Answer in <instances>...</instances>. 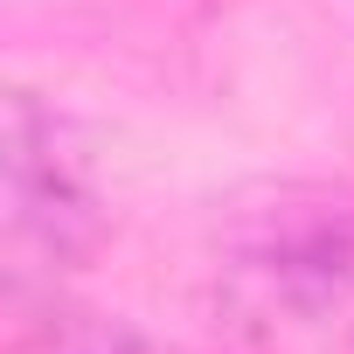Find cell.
<instances>
[{
    "instance_id": "obj_1",
    "label": "cell",
    "mask_w": 354,
    "mask_h": 354,
    "mask_svg": "<svg viewBox=\"0 0 354 354\" xmlns=\"http://www.w3.org/2000/svg\"><path fill=\"white\" fill-rule=\"evenodd\" d=\"M8 243L21 271H70L97 243V202L56 146V118L28 91L8 104Z\"/></svg>"
}]
</instances>
